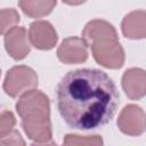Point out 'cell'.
I'll list each match as a JSON object with an SVG mask.
<instances>
[{
    "instance_id": "cell-1",
    "label": "cell",
    "mask_w": 146,
    "mask_h": 146,
    "mask_svg": "<svg viewBox=\"0 0 146 146\" xmlns=\"http://www.w3.org/2000/svg\"><path fill=\"white\" fill-rule=\"evenodd\" d=\"M119 98L113 80L96 68L70 71L56 87L58 112L70 128L78 130L107 124L116 112Z\"/></svg>"
},
{
    "instance_id": "cell-2",
    "label": "cell",
    "mask_w": 146,
    "mask_h": 146,
    "mask_svg": "<svg viewBox=\"0 0 146 146\" xmlns=\"http://www.w3.org/2000/svg\"><path fill=\"white\" fill-rule=\"evenodd\" d=\"M16 111L22 119V127L35 144H55L50 121L49 98L40 90H29L21 95Z\"/></svg>"
},
{
    "instance_id": "cell-3",
    "label": "cell",
    "mask_w": 146,
    "mask_h": 146,
    "mask_svg": "<svg viewBox=\"0 0 146 146\" xmlns=\"http://www.w3.org/2000/svg\"><path fill=\"white\" fill-rule=\"evenodd\" d=\"M91 48L95 60L107 68H120L124 64V50L119 42L117 36H104L92 41Z\"/></svg>"
},
{
    "instance_id": "cell-4",
    "label": "cell",
    "mask_w": 146,
    "mask_h": 146,
    "mask_svg": "<svg viewBox=\"0 0 146 146\" xmlns=\"http://www.w3.org/2000/svg\"><path fill=\"white\" fill-rule=\"evenodd\" d=\"M38 86V75L29 66L17 65L11 67L5 78L3 90L13 98L34 89Z\"/></svg>"
},
{
    "instance_id": "cell-5",
    "label": "cell",
    "mask_w": 146,
    "mask_h": 146,
    "mask_svg": "<svg viewBox=\"0 0 146 146\" xmlns=\"http://www.w3.org/2000/svg\"><path fill=\"white\" fill-rule=\"evenodd\" d=\"M116 124L128 136H140L146 131V113L140 106L129 104L119 114Z\"/></svg>"
},
{
    "instance_id": "cell-6",
    "label": "cell",
    "mask_w": 146,
    "mask_h": 146,
    "mask_svg": "<svg viewBox=\"0 0 146 146\" xmlns=\"http://www.w3.org/2000/svg\"><path fill=\"white\" fill-rule=\"evenodd\" d=\"M57 57L64 64L84 63L88 59V44L82 38H66L57 49Z\"/></svg>"
},
{
    "instance_id": "cell-7",
    "label": "cell",
    "mask_w": 146,
    "mask_h": 146,
    "mask_svg": "<svg viewBox=\"0 0 146 146\" xmlns=\"http://www.w3.org/2000/svg\"><path fill=\"white\" fill-rule=\"evenodd\" d=\"M29 39L33 47L40 50L52 49L58 40L55 27L47 21H35L30 25Z\"/></svg>"
},
{
    "instance_id": "cell-8",
    "label": "cell",
    "mask_w": 146,
    "mask_h": 146,
    "mask_svg": "<svg viewBox=\"0 0 146 146\" xmlns=\"http://www.w3.org/2000/svg\"><path fill=\"white\" fill-rule=\"evenodd\" d=\"M5 48L15 60L24 59L31 50L29 34L23 26H15L5 34Z\"/></svg>"
},
{
    "instance_id": "cell-9",
    "label": "cell",
    "mask_w": 146,
    "mask_h": 146,
    "mask_svg": "<svg viewBox=\"0 0 146 146\" xmlns=\"http://www.w3.org/2000/svg\"><path fill=\"white\" fill-rule=\"evenodd\" d=\"M122 88L125 95L133 100L146 96V71L139 67H131L122 75Z\"/></svg>"
},
{
    "instance_id": "cell-10",
    "label": "cell",
    "mask_w": 146,
    "mask_h": 146,
    "mask_svg": "<svg viewBox=\"0 0 146 146\" xmlns=\"http://www.w3.org/2000/svg\"><path fill=\"white\" fill-rule=\"evenodd\" d=\"M121 30L125 38L139 40L146 38V10H135L124 16Z\"/></svg>"
},
{
    "instance_id": "cell-11",
    "label": "cell",
    "mask_w": 146,
    "mask_h": 146,
    "mask_svg": "<svg viewBox=\"0 0 146 146\" xmlns=\"http://www.w3.org/2000/svg\"><path fill=\"white\" fill-rule=\"evenodd\" d=\"M104 36H117V33L112 24L103 19H92L88 22L82 31V39L89 44Z\"/></svg>"
},
{
    "instance_id": "cell-12",
    "label": "cell",
    "mask_w": 146,
    "mask_h": 146,
    "mask_svg": "<svg viewBox=\"0 0 146 146\" xmlns=\"http://www.w3.org/2000/svg\"><path fill=\"white\" fill-rule=\"evenodd\" d=\"M56 3L57 0H18L22 11L32 18H40L49 15Z\"/></svg>"
},
{
    "instance_id": "cell-13",
    "label": "cell",
    "mask_w": 146,
    "mask_h": 146,
    "mask_svg": "<svg viewBox=\"0 0 146 146\" xmlns=\"http://www.w3.org/2000/svg\"><path fill=\"white\" fill-rule=\"evenodd\" d=\"M1 16V34H6L10 29L15 27L19 23V14L13 8H3L0 13Z\"/></svg>"
},
{
    "instance_id": "cell-14",
    "label": "cell",
    "mask_w": 146,
    "mask_h": 146,
    "mask_svg": "<svg viewBox=\"0 0 146 146\" xmlns=\"http://www.w3.org/2000/svg\"><path fill=\"white\" fill-rule=\"evenodd\" d=\"M64 145H102L103 139L99 136H79V135H66L64 140Z\"/></svg>"
},
{
    "instance_id": "cell-15",
    "label": "cell",
    "mask_w": 146,
    "mask_h": 146,
    "mask_svg": "<svg viewBox=\"0 0 146 146\" xmlns=\"http://www.w3.org/2000/svg\"><path fill=\"white\" fill-rule=\"evenodd\" d=\"M16 120L11 112L2 111L0 116V138L8 136L15 128Z\"/></svg>"
},
{
    "instance_id": "cell-16",
    "label": "cell",
    "mask_w": 146,
    "mask_h": 146,
    "mask_svg": "<svg viewBox=\"0 0 146 146\" xmlns=\"http://www.w3.org/2000/svg\"><path fill=\"white\" fill-rule=\"evenodd\" d=\"M1 146H17V145H25V141L21 137V133L15 129L6 137L0 138Z\"/></svg>"
},
{
    "instance_id": "cell-17",
    "label": "cell",
    "mask_w": 146,
    "mask_h": 146,
    "mask_svg": "<svg viewBox=\"0 0 146 146\" xmlns=\"http://www.w3.org/2000/svg\"><path fill=\"white\" fill-rule=\"evenodd\" d=\"M87 0H63L64 3L70 5V6H79V5H82Z\"/></svg>"
}]
</instances>
